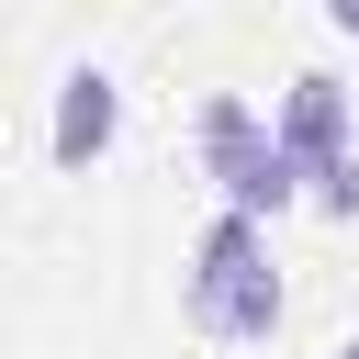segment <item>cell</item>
Wrapping results in <instances>:
<instances>
[{
    "label": "cell",
    "mask_w": 359,
    "mask_h": 359,
    "mask_svg": "<svg viewBox=\"0 0 359 359\" xmlns=\"http://www.w3.org/2000/svg\"><path fill=\"white\" fill-rule=\"evenodd\" d=\"M325 22H337V34H359V0H325Z\"/></svg>",
    "instance_id": "cell-5"
},
{
    "label": "cell",
    "mask_w": 359,
    "mask_h": 359,
    "mask_svg": "<svg viewBox=\"0 0 359 359\" xmlns=\"http://www.w3.org/2000/svg\"><path fill=\"white\" fill-rule=\"evenodd\" d=\"M269 135H280L292 180H303V191H314L325 213H359V135H348V90H337L325 67H303V79L280 90Z\"/></svg>",
    "instance_id": "cell-2"
},
{
    "label": "cell",
    "mask_w": 359,
    "mask_h": 359,
    "mask_svg": "<svg viewBox=\"0 0 359 359\" xmlns=\"http://www.w3.org/2000/svg\"><path fill=\"white\" fill-rule=\"evenodd\" d=\"M112 135H123L112 67H67V79H56V135H45V157H56V168H90V157H112Z\"/></svg>",
    "instance_id": "cell-4"
},
{
    "label": "cell",
    "mask_w": 359,
    "mask_h": 359,
    "mask_svg": "<svg viewBox=\"0 0 359 359\" xmlns=\"http://www.w3.org/2000/svg\"><path fill=\"white\" fill-rule=\"evenodd\" d=\"M202 168H213L224 213H247V224H269V213H292V202H303V180H292L280 135H269L236 90H213V101H202Z\"/></svg>",
    "instance_id": "cell-3"
},
{
    "label": "cell",
    "mask_w": 359,
    "mask_h": 359,
    "mask_svg": "<svg viewBox=\"0 0 359 359\" xmlns=\"http://www.w3.org/2000/svg\"><path fill=\"white\" fill-rule=\"evenodd\" d=\"M337 359H359V337H348V348H337Z\"/></svg>",
    "instance_id": "cell-6"
},
{
    "label": "cell",
    "mask_w": 359,
    "mask_h": 359,
    "mask_svg": "<svg viewBox=\"0 0 359 359\" xmlns=\"http://www.w3.org/2000/svg\"><path fill=\"white\" fill-rule=\"evenodd\" d=\"M180 314L213 337V348H258L280 325V269H269V224L247 213H213L191 236V269H180Z\"/></svg>",
    "instance_id": "cell-1"
}]
</instances>
